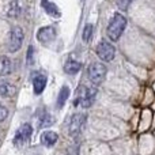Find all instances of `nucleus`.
I'll use <instances>...</instances> for the list:
<instances>
[{
  "mask_svg": "<svg viewBox=\"0 0 155 155\" xmlns=\"http://www.w3.org/2000/svg\"><path fill=\"white\" fill-rule=\"evenodd\" d=\"M87 76L93 84H101L106 78V67L102 63H93L87 70Z\"/></svg>",
  "mask_w": 155,
  "mask_h": 155,
  "instance_id": "nucleus-2",
  "label": "nucleus"
},
{
  "mask_svg": "<svg viewBox=\"0 0 155 155\" xmlns=\"http://www.w3.org/2000/svg\"><path fill=\"white\" fill-rule=\"evenodd\" d=\"M134 2H135V0H116V4H117V7L120 8L121 11H127V10H128V7Z\"/></svg>",
  "mask_w": 155,
  "mask_h": 155,
  "instance_id": "nucleus-18",
  "label": "nucleus"
},
{
  "mask_svg": "<svg viewBox=\"0 0 155 155\" xmlns=\"http://www.w3.org/2000/svg\"><path fill=\"white\" fill-rule=\"evenodd\" d=\"M127 27V18L120 12H116L112 16V19L109 21L107 25L106 34L109 37L110 41H118V38L121 37V34L124 33Z\"/></svg>",
  "mask_w": 155,
  "mask_h": 155,
  "instance_id": "nucleus-1",
  "label": "nucleus"
},
{
  "mask_svg": "<svg viewBox=\"0 0 155 155\" xmlns=\"http://www.w3.org/2000/svg\"><path fill=\"white\" fill-rule=\"evenodd\" d=\"M7 116H8V110L0 104V123H3L7 118Z\"/></svg>",
  "mask_w": 155,
  "mask_h": 155,
  "instance_id": "nucleus-21",
  "label": "nucleus"
},
{
  "mask_svg": "<svg viewBox=\"0 0 155 155\" xmlns=\"http://www.w3.org/2000/svg\"><path fill=\"white\" fill-rule=\"evenodd\" d=\"M86 117L87 116L83 114V113H75V114L71 117L70 120V125H68V132H70L71 136H75L80 131H82L83 125L86 123Z\"/></svg>",
  "mask_w": 155,
  "mask_h": 155,
  "instance_id": "nucleus-6",
  "label": "nucleus"
},
{
  "mask_svg": "<svg viewBox=\"0 0 155 155\" xmlns=\"http://www.w3.org/2000/svg\"><path fill=\"white\" fill-rule=\"evenodd\" d=\"M51 124H53V118H51V116H48V114L42 116L41 120L38 121V125H40L41 128H42V127H48V125H51Z\"/></svg>",
  "mask_w": 155,
  "mask_h": 155,
  "instance_id": "nucleus-19",
  "label": "nucleus"
},
{
  "mask_svg": "<svg viewBox=\"0 0 155 155\" xmlns=\"http://www.w3.org/2000/svg\"><path fill=\"white\" fill-rule=\"evenodd\" d=\"M57 139H59V136H57L56 132L45 131V132H42V135H41L40 142H41V144L45 146V147H52V146L56 144Z\"/></svg>",
  "mask_w": 155,
  "mask_h": 155,
  "instance_id": "nucleus-11",
  "label": "nucleus"
},
{
  "mask_svg": "<svg viewBox=\"0 0 155 155\" xmlns=\"http://www.w3.org/2000/svg\"><path fill=\"white\" fill-rule=\"evenodd\" d=\"M19 14H21V5H19L18 0L10 2V4H8V7H7V16H10V18H16V16H19Z\"/></svg>",
  "mask_w": 155,
  "mask_h": 155,
  "instance_id": "nucleus-14",
  "label": "nucleus"
},
{
  "mask_svg": "<svg viewBox=\"0 0 155 155\" xmlns=\"http://www.w3.org/2000/svg\"><path fill=\"white\" fill-rule=\"evenodd\" d=\"M26 61H27V64H33L34 63V48L33 46H29V49H27Z\"/></svg>",
  "mask_w": 155,
  "mask_h": 155,
  "instance_id": "nucleus-20",
  "label": "nucleus"
},
{
  "mask_svg": "<svg viewBox=\"0 0 155 155\" xmlns=\"http://www.w3.org/2000/svg\"><path fill=\"white\" fill-rule=\"evenodd\" d=\"M12 71V61L7 56L0 57V76H7Z\"/></svg>",
  "mask_w": 155,
  "mask_h": 155,
  "instance_id": "nucleus-12",
  "label": "nucleus"
},
{
  "mask_svg": "<svg viewBox=\"0 0 155 155\" xmlns=\"http://www.w3.org/2000/svg\"><path fill=\"white\" fill-rule=\"evenodd\" d=\"M33 134V128L30 124H22L21 128H18V131L15 132V136H14V144L15 146H21L23 143H26L30 139Z\"/></svg>",
  "mask_w": 155,
  "mask_h": 155,
  "instance_id": "nucleus-7",
  "label": "nucleus"
},
{
  "mask_svg": "<svg viewBox=\"0 0 155 155\" xmlns=\"http://www.w3.org/2000/svg\"><path fill=\"white\" fill-rule=\"evenodd\" d=\"M16 93V88L10 83H0V95L2 97H14Z\"/></svg>",
  "mask_w": 155,
  "mask_h": 155,
  "instance_id": "nucleus-15",
  "label": "nucleus"
},
{
  "mask_svg": "<svg viewBox=\"0 0 155 155\" xmlns=\"http://www.w3.org/2000/svg\"><path fill=\"white\" fill-rule=\"evenodd\" d=\"M23 30L19 26H14L10 31V38H8V51L11 53H15L16 51H19L22 44H23Z\"/></svg>",
  "mask_w": 155,
  "mask_h": 155,
  "instance_id": "nucleus-3",
  "label": "nucleus"
},
{
  "mask_svg": "<svg viewBox=\"0 0 155 155\" xmlns=\"http://www.w3.org/2000/svg\"><path fill=\"white\" fill-rule=\"evenodd\" d=\"M68 97H70V88H68L67 86H63L61 90H60V93H59V97H57V102H56V105H57L59 109H61V107L64 106V104L68 99Z\"/></svg>",
  "mask_w": 155,
  "mask_h": 155,
  "instance_id": "nucleus-16",
  "label": "nucleus"
},
{
  "mask_svg": "<svg viewBox=\"0 0 155 155\" xmlns=\"http://www.w3.org/2000/svg\"><path fill=\"white\" fill-rule=\"evenodd\" d=\"M80 68H82V64L76 60H68L64 64V71L68 75H75L80 71Z\"/></svg>",
  "mask_w": 155,
  "mask_h": 155,
  "instance_id": "nucleus-13",
  "label": "nucleus"
},
{
  "mask_svg": "<svg viewBox=\"0 0 155 155\" xmlns=\"http://www.w3.org/2000/svg\"><path fill=\"white\" fill-rule=\"evenodd\" d=\"M46 76L42 75V74H35L33 76V90H34L35 95H40L44 90H45L46 86Z\"/></svg>",
  "mask_w": 155,
  "mask_h": 155,
  "instance_id": "nucleus-10",
  "label": "nucleus"
},
{
  "mask_svg": "<svg viewBox=\"0 0 155 155\" xmlns=\"http://www.w3.org/2000/svg\"><path fill=\"white\" fill-rule=\"evenodd\" d=\"M37 41L41 42L42 45H48L56 37V29L53 26H44L37 31Z\"/></svg>",
  "mask_w": 155,
  "mask_h": 155,
  "instance_id": "nucleus-8",
  "label": "nucleus"
},
{
  "mask_svg": "<svg viewBox=\"0 0 155 155\" xmlns=\"http://www.w3.org/2000/svg\"><path fill=\"white\" fill-rule=\"evenodd\" d=\"M97 97V88L94 87H84L83 93L75 99V105H80L82 107H90L93 102L95 101Z\"/></svg>",
  "mask_w": 155,
  "mask_h": 155,
  "instance_id": "nucleus-5",
  "label": "nucleus"
},
{
  "mask_svg": "<svg viewBox=\"0 0 155 155\" xmlns=\"http://www.w3.org/2000/svg\"><path fill=\"white\" fill-rule=\"evenodd\" d=\"M93 34H94V26L91 23H87L84 26V29H83L82 40L84 41V42H88V41L91 40V37H93Z\"/></svg>",
  "mask_w": 155,
  "mask_h": 155,
  "instance_id": "nucleus-17",
  "label": "nucleus"
},
{
  "mask_svg": "<svg viewBox=\"0 0 155 155\" xmlns=\"http://www.w3.org/2000/svg\"><path fill=\"white\" fill-rule=\"evenodd\" d=\"M41 7H42L44 11H45L49 16H52V18L59 19L60 16H61V11L59 10V7H57L53 2H49V0H42V2H41Z\"/></svg>",
  "mask_w": 155,
  "mask_h": 155,
  "instance_id": "nucleus-9",
  "label": "nucleus"
},
{
  "mask_svg": "<svg viewBox=\"0 0 155 155\" xmlns=\"http://www.w3.org/2000/svg\"><path fill=\"white\" fill-rule=\"evenodd\" d=\"M97 56H98L102 61H106V63L112 61L116 56L114 46L105 40L99 41V44L97 45Z\"/></svg>",
  "mask_w": 155,
  "mask_h": 155,
  "instance_id": "nucleus-4",
  "label": "nucleus"
}]
</instances>
